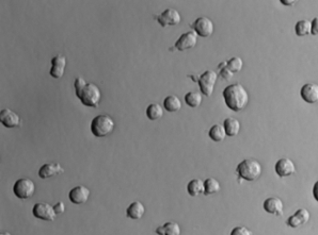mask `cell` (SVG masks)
<instances>
[{"mask_svg":"<svg viewBox=\"0 0 318 235\" xmlns=\"http://www.w3.org/2000/svg\"><path fill=\"white\" fill-rule=\"evenodd\" d=\"M75 92L79 100L85 107L96 108L102 99V92L99 86L94 83H87L81 77H77L75 82Z\"/></svg>","mask_w":318,"mask_h":235,"instance_id":"obj_1","label":"cell"},{"mask_svg":"<svg viewBox=\"0 0 318 235\" xmlns=\"http://www.w3.org/2000/svg\"><path fill=\"white\" fill-rule=\"evenodd\" d=\"M224 102L230 110L234 112H239L247 107L249 102V95L246 89L239 83L228 85L223 93Z\"/></svg>","mask_w":318,"mask_h":235,"instance_id":"obj_2","label":"cell"},{"mask_svg":"<svg viewBox=\"0 0 318 235\" xmlns=\"http://www.w3.org/2000/svg\"><path fill=\"white\" fill-rule=\"evenodd\" d=\"M114 120L109 115L102 114L95 116L91 121V132L95 138H106L113 132Z\"/></svg>","mask_w":318,"mask_h":235,"instance_id":"obj_3","label":"cell"},{"mask_svg":"<svg viewBox=\"0 0 318 235\" xmlns=\"http://www.w3.org/2000/svg\"><path fill=\"white\" fill-rule=\"evenodd\" d=\"M262 165L255 160H243L237 166V174L242 180L255 181L262 175Z\"/></svg>","mask_w":318,"mask_h":235,"instance_id":"obj_4","label":"cell"},{"mask_svg":"<svg viewBox=\"0 0 318 235\" xmlns=\"http://www.w3.org/2000/svg\"><path fill=\"white\" fill-rule=\"evenodd\" d=\"M35 184L29 178H21L14 183L13 193L20 199H29L34 195Z\"/></svg>","mask_w":318,"mask_h":235,"instance_id":"obj_5","label":"cell"},{"mask_svg":"<svg viewBox=\"0 0 318 235\" xmlns=\"http://www.w3.org/2000/svg\"><path fill=\"white\" fill-rule=\"evenodd\" d=\"M217 80H218V75L216 71L206 70L205 72L202 73L198 80L202 94L207 96V97L212 96V94L213 93V89H215Z\"/></svg>","mask_w":318,"mask_h":235,"instance_id":"obj_6","label":"cell"},{"mask_svg":"<svg viewBox=\"0 0 318 235\" xmlns=\"http://www.w3.org/2000/svg\"><path fill=\"white\" fill-rule=\"evenodd\" d=\"M194 33L201 38H209L213 33V23L206 16H201L191 24Z\"/></svg>","mask_w":318,"mask_h":235,"instance_id":"obj_7","label":"cell"},{"mask_svg":"<svg viewBox=\"0 0 318 235\" xmlns=\"http://www.w3.org/2000/svg\"><path fill=\"white\" fill-rule=\"evenodd\" d=\"M32 213L35 218L46 221H53L57 216L53 207L46 202L35 203L32 209Z\"/></svg>","mask_w":318,"mask_h":235,"instance_id":"obj_8","label":"cell"},{"mask_svg":"<svg viewBox=\"0 0 318 235\" xmlns=\"http://www.w3.org/2000/svg\"><path fill=\"white\" fill-rule=\"evenodd\" d=\"M157 22L159 23L161 27L167 26H176L182 21L180 12L175 9H167L164 10L160 15L156 17Z\"/></svg>","mask_w":318,"mask_h":235,"instance_id":"obj_9","label":"cell"},{"mask_svg":"<svg viewBox=\"0 0 318 235\" xmlns=\"http://www.w3.org/2000/svg\"><path fill=\"white\" fill-rule=\"evenodd\" d=\"M274 170H276V174L280 178H285L292 176L296 174V165L293 164L291 159L283 158L280 159L274 166Z\"/></svg>","mask_w":318,"mask_h":235,"instance_id":"obj_10","label":"cell"},{"mask_svg":"<svg viewBox=\"0 0 318 235\" xmlns=\"http://www.w3.org/2000/svg\"><path fill=\"white\" fill-rule=\"evenodd\" d=\"M90 196L91 190L87 187H83V185H78V187L72 188L69 194L71 202L75 203V205H83L89 200Z\"/></svg>","mask_w":318,"mask_h":235,"instance_id":"obj_11","label":"cell"},{"mask_svg":"<svg viewBox=\"0 0 318 235\" xmlns=\"http://www.w3.org/2000/svg\"><path fill=\"white\" fill-rule=\"evenodd\" d=\"M198 42V36L193 32H186L181 35V38L176 41L174 47L179 51H185L188 49L193 48L197 45Z\"/></svg>","mask_w":318,"mask_h":235,"instance_id":"obj_12","label":"cell"},{"mask_svg":"<svg viewBox=\"0 0 318 235\" xmlns=\"http://www.w3.org/2000/svg\"><path fill=\"white\" fill-rule=\"evenodd\" d=\"M263 208H264V210L268 214L276 215V216L283 215V210H284L283 201L278 197L267 198V199L264 201V203H263Z\"/></svg>","mask_w":318,"mask_h":235,"instance_id":"obj_13","label":"cell"},{"mask_svg":"<svg viewBox=\"0 0 318 235\" xmlns=\"http://www.w3.org/2000/svg\"><path fill=\"white\" fill-rule=\"evenodd\" d=\"M0 121L5 128H16L21 125V118L14 111L10 109H4L0 113Z\"/></svg>","mask_w":318,"mask_h":235,"instance_id":"obj_14","label":"cell"},{"mask_svg":"<svg viewBox=\"0 0 318 235\" xmlns=\"http://www.w3.org/2000/svg\"><path fill=\"white\" fill-rule=\"evenodd\" d=\"M66 67V58L62 54H58L52 60V70L51 76L54 79L62 78L65 72Z\"/></svg>","mask_w":318,"mask_h":235,"instance_id":"obj_15","label":"cell"},{"mask_svg":"<svg viewBox=\"0 0 318 235\" xmlns=\"http://www.w3.org/2000/svg\"><path fill=\"white\" fill-rule=\"evenodd\" d=\"M300 96L303 100L313 104L318 101V86L314 83H307L304 84L300 90Z\"/></svg>","mask_w":318,"mask_h":235,"instance_id":"obj_16","label":"cell"},{"mask_svg":"<svg viewBox=\"0 0 318 235\" xmlns=\"http://www.w3.org/2000/svg\"><path fill=\"white\" fill-rule=\"evenodd\" d=\"M309 220H310V212L308 210L299 209L295 214L292 215L291 217L287 219L286 224L291 228H298L301 225L307 224Z\"/></svg>","mask_w":318,"mask_h":235,"instance_id":"obj_17","label":"cell"},{"mask_svg":"<svg viewBox=\"0 0 318 235\" xmlns=\"http://www.w3.org/2000/svg\"><path fill=\"white\" fill-rule=\"evenodd\" d=\"M64 169L59 163H48L43 165L39 170V177L41 179H48L53 176L63 174Z\"/></svg>","mask_w":318,"mask_h":235,"instance_id":"obj_18","label":"cell"},{"mask_svg":"<svg viewBox=\"0 0 318 235\" xmlns=\"http://www.w3.org/2000/svg\"><path fill=\"white\" fill-rule=\"evenodd\" d=\"M145 213V208L140 201H133L132 202L130 207L126 210V215L128 218L133 220H139L143 217Z\"/></svg>","mask_w":318,"mask_h":235,"instance_id":"obj_19","label":"cell"},{"mask_svg":"<svg viewBox=\"0 0 318 235\" xmlns=\"http://www.w3.org/2000/svg\"><path fill=\"white\" fill-rule=\"evenodd\" d=\"M223 127L224 130L226 132V135L228 137H236V135L239 133L240 131V122L238 119L234 118V117H229V118H226L223 122Z\"/></svg>","mask_w":318,"mask_h":235,"instance_id":"obj_20","label":"cell"},{"mask_svg":"<svg viewBox=\"0 0 318 235\" xmlns=\"http://www.w3.org/2000/svg\"><path fill=\"white\" fill-rule=\"evenodd\" d=\"M156 233L159 235H180L181 227L175 221H168L163 226L158 227Z\"/></svg>","mask_w":318,"mask_h":235,"instance_id":"obj_21","label":"cell"},{"mask_svg":"<svg viewBox=\"0 0 318 235\" xmlns=\"http://www.w3.org/2000/svg\"><path fill=\"white\" fill-rule=\"evenodd\" d=\"M163 108L166 109L168 112H171V113L179 112V111L182 109V101L180 100V98L177 96L170 95V96L164 98Z\"/></svg>","mask_w":318,"mask_h":235,"instance_id":"obj_22","label":"cell"},{"mask_svg":"<svg viewBox=\"0 0 318 235\" xmlns=\"http://www.w3.org/2000/svg\"><path fill=\"white\" fill-rule=\"evenodd\" d=\"M188 194L195 197L201 194H204V181H202L201 179H193L187 185Z\"/></svg>","mask_w":318,"mask_h":235,"instance_id":"obj_23","label":"cell"},{"mask_svg":"<svg viewBox=\"0 0 318 235\" xmlns=\"http://www.w3.org/2000/svg\"><path fill=\"white\" fill-rule=\"evenodd\" d=\"M209 137L216 143L219 141H222L226 138V132L224 130L223 125H220V123H216L213 125L209 131Z\"/></svg>","mask_w":318,"mask_h":235,"instance_id":"obj_24","label":"cell"},{"mask_svg":"<svg viewBox=\"0 0 318 235\" xmlns=\"http://www.w3.org/2000/svg\"><path fill=\"white\" fill-rule=\"evenodd\" d=\"M146 116L150 120H158L163 116V109L159 103H151L146 108Z\"/></svg>","mask_w":318,"mask_h":235,"instance_id":"obj_25","label":"cell"},{"mask_svg":"<svg viewBox=\"0 0 318 235\" xmlns=\"http://www.w3.org/2000/svg\"><path fill=\"white\" fill-rule=\"evenodd\" d=\"M221 189L220 183L215 178H207L204 181V195L216 194Z\"/></svg>","mask_w":318,"mask_h":235,"instance_id":"obj_26","label":"cell"},{"mask_svg":"<svg viewBox=\"0 0 318 235\" xmlns=\"http://www.w3.org/2000/svg\"><path fill=\"white\" fill-rule=\"evenodd\" d=\"M185 102L190 108H198L202 103V93L200 92H189L185 96Z\"/></svg>","mask_w":318,"mask_h":235,"instance_id":"obj_27","label":"cell"},{"mask_svg":"<svg viewBox=\"0 0 318 235\" xmlns=\"http://www.w3.org/2000/svg\"><path fill=\"white\" fill-rule=\"evenodd\" d=\"M295 31L298 36H305L311 34V22L307 20L299 21L295 26Z\"/></svg>","mask_w":318,"mask_h":235,"instance_id":"obj_28","label":"cell"},{"mask_svg":"<svg viewBox=\"0 0 318 235\" xmlns=\"http://www.w3.org/2000/svg\"><path fill=\"white\" fill-rule=\"evenodd\" d=\"M242 66H243L242 59L239 57H234L226 62L225 67L233 73H235V72H239L242 70Z\"/></svg>","mask_w":318,"mask_h":235,"instance_id":"obj_29","label":"cell"},{"mask_svg":"<svg viewBox=\"0 0 318 235\" xmlns=\"http://www.w3.org/2000/svg\"><path fill=\"white\" fill-rule=\"evenodd\" d=\"M231 234L232 235H252V232L250 231L249 229H247L246 227L239 226V227L234 228L233 230H232Z\"/></svg>","mask_w":318,"mask_h":235,"instance_id":"obj_30","label":"cell"},{"mask_svg":"<svg viewBox=\"0 0 318 235\" xmlns=\"http://www.w3.org/2000/svg\"><path fill=\"white\" fill-rule=\"evenodd\" d=\"M53 209H54V212H56L57 215L63 214L65 212V205L62 201H59L53 206Z\"/></svg>","mask_w":318,"mask_h":235,"instance_id":"obj_31","label":"cell"},{"mask_svg":"<svg viewBox=\"0 0 318 235\" xmlns=\"http://www.w3.org/2000/svg\"><path fill=\"white\" fill-rule=\"evenodd\" d=\"M233 75L234 73L226 69V67H222L221 71H220V76H221L224 80H231L232 77H233Z\"/></svg>","mask_w":318,"mask_h":235,"instance_id":"obj_32","label":"cell"},{"mask_svg":"<svg viewBox=\"0 0 318 235\" xmlns=\"http://www.w3.org/2000/svg\"><path fill=\"white\" fill-rule=\"evenodd\" d=\"M311 34L317 35L318 34V18L315 17L313 22H311Z\"/></svg>","mask_w":318,"mask_h":235,"instance_id":"obj_33","label":"cell"},{"mask_svg":"<svg viewBox=\"0 0 318 235\" xmlns=\"http://www.w3.org/2000/svg\"><path fill=\"white\" fill-rule=\"evenodd\" d=\"M313 196L315 199L318 201V182H316L313 187Z\"/></svg>","mask_w":318,"mask_h":235,"instance_id":"obj_34","label":"cell"},{"mask_svg":"<svg viewBox=\"0 0 318 235\" xmlns=\"http://www.w3.org/2000/svg\"><path fill=\"white\" fill-rule=\"evenodd\" d=\"M281 3L284 4V5H293V4H296V1L295 0H293V1H291V0H281Z\"/></svg>","mask_w":318,"mask_h":235,"instance_id":"obj_35","label":"cell"}]
</instances>
